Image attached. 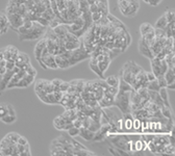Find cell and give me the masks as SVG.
<instances>
[{
  "instance_id": "obj_1",
  "label": "cell",
  "mask_w": 175,
  "mask_h": 156,
  "mask_svg": "<svg viewBox=\"0 0 175 156\" xmlns=\"http://www.w3.org/2000/svg\"><path fill=\"white\" fill-rule=\"evenodd\" d=\"M114 105L119 107L123 113L130 112V92L118 91L114 99Z\"/></svg>"
},
{
  "instance_id": "obj_2",
  "label": "cell",
  "mask_w": 175,
  "mask_h": 156,
  "mask_svg": "<svg viewBox=\"0 0 175 156\" xmlns=\"http://www.w3.org/2000/svg\"><path fill=\"white\" fill-rule=\"evenodd\" d=\"M139 8H140V2H139V0H130L128 7H125L122 11H120L125 17L131 18V17H135L136 15H137Z\"/></svg>"
},
{
  "instance_id": "obj_3",
  "label": "cell",
  "mask_w": 175,
  "mask_h": 156,
  "mask_svg": "<svg viewBox=\"0 0 175 156\" xmlns=\"http://www.w3.org/2000/svg\"><path fill=\"white\" fill-rule=\"evenodd\" d=\"M139 52H140L142 55H144L145 57H147L149 59L154 57V55H153L152 51H151V49H150L149 45H148L147 42L144 40L143 37H141L140 41H139Z\"/></svg>"
},
{
  "instance_id": "obj_4",
  "label": "cell",
  "mask_w": 175,
  "mask_h": 156,
  "mask_svg": "<svg viewBox=\"0 0 175 156\" xmlns=\"http://www.w3.org/2000/svg\"><path fill=\"white\" fill-rule=\"evenodd\" d=\"M37 61L43 62L47 69H52V70H56V69H58V65L55 64L54 55L48 54V55H46V56H43V57H40L39 59H37Z\"/></svg>"
},
{
  "instance_id": "obj_5",
  "label": "cell",
  "mask_w": 175,
  "mask_h": 156,
  "mask_svg": "<svg viewBox=\"0 0 175 156\" xmlns=\"http://www.w3.org/2000/svg\"><path fill=\"white\" fill-rule=\"evenodd\" d=\"M10 28V21L7 19V14L0 13V34H5Z\"/></svg>"
},
{
  "instance_id": "obj_6",
  "label": "cell",
  "mask_w": 175,
  "mask_h": 156,
  "mask_svg": "<svg viewBox=\"0 0 175 156\" xmlns=\"http://www.w3.org/2000/svg\"><path fill=\"white\" fill-rule=\"evenodd\" d=\"M54 61H55V64L58 65V69H67V68L71 67L69 59L64 57L62 54L54 55Z\"/></svg>"
},
{
  "instance_id": "obj_7",
  "label": "cell",
  "mask_w": 175,
  "mask_h": 156,
  "mask_svg": "<svg viewBox=\"0 0 175 156\" xmlns=\"http://www.w3.org/2000/svg\"><path fill=\"white\" fill-rule=\"evenodd\" d=\"M78 135H81L82 139L85 140H93V137L95 135V132L94 131L90 130V129L85 128V127H81L79 128V134Z\"/></svg>"
},
{
  "instance_id": "obj_8",
  "label": "cell",
  "mask_w": 175,
  "mask_h": 156,
  "mask_svg": "<svg viewBox=\"0 0 175 156\" xmlns=\"http://www.w3.org/2000/svg\"><path fill=\"white\" fill-rule=\"evenodd\" d=\"M70 122H71L70 120H68L67 118H65L63 115H61L60 117H56L54 119L53 125H54V127L58 129V130H63L64 125L66 124V123H70Z\"/></svg>"
},
{
  "instance_id": "obj_9",
  "label": "cell",
  "mask_w": 175,
  "mask_h": 156,
  "mask_svg": "<svg viewBox=\"0 0 175 156\" xmlns=\"http://www.w3.org/2000/svg\"><path fill=\"white\" fill-rule=\"evenodd\" d=\"M45 47H46V38H44L41 41H39V43L35 45V51H34V52H35V58L39 59V58L41 57V52H42V50Z\"/></svg>"
},
{
  "instance_id": "obj_10",
  "label": "cell",
  "mask_w": 175,
  "mask_h": 156,
  "mask_svg": "<svg viewBox=\"0 0 175 156\" xmlns=\"http://www.w3.org/2000/svg\"><path fill=\"white\" fill-rule=\"evenodd\" d=\"M53 32L55 34V35L58 38H64L68 32H69V29L66 27L65 25H62V24H58L56 27L53 28Z\"/></svg>"
},
{
  "instance_id": "obj_11",
  "label": "cell",
  "mask_w": 175,
  "mask_h": 156,
  "mask_svg": "<svg viewBox=\"0 0 175 156\" xmlns=\"http://www.w3.org/2000/svg\"><path fill=\"white\" fill-rule=\"evenodd\" d=\"M164 78L167 81V85H170V83L175 82V73H174V69L168 68L167 71L165 72L164 74Z\"/></svg>"
},
{
  "instance_id": "obj_12",
  "label": "cell",
  "mask_w": 175,
  "mask_h": 156,
  "mask_svg": "<svg viewBox=\"0 0 175 156\" xmlns=\"http://www.w3.org/2000/svg\"><path fill=\"white\" fill-rule=\"evenodd\" d=\"M111 61H112V59L109 58V56L106 54L105 57H104V59H103L102 62H98V68L100 69V71H101L102 74H104L105 71L108 69V67H109V62H111Z\"/></svg>"
},
{
  "instance_id": "obj_13",
  "label": "cell",
  "mask_w": 175,
  "mask_h": 156,
  "mask_svg": "<svg viewBox=\"0 0 175 156\" xmlns=\"http://www.w3.org/2000/svg\"><path fill=\"white\" fill-rule=\"evenodd\" d=\"M104 81L106 82V85L109 86H116V88H119V82H120V78L117 76H109L108 78H105Z\"/></svg>"
},
{
  "instance_id": "obj_14",
  "label": "cell",
  "mask_w": 175,
  "mask_h": 156,
  "mask_svg": "<svg viewBox=\"0 0 175 156\" xmlns=\"http://www.w3.org/2000/svg\"><path fill=\"white\" fill-rule=\"evenodd\" d=\"M159 96H161L163 102H164V105L170 107V102H169V97H168V93H167V88H161L159 89Z\"/></svg>"
},
{
  "instance_id": "obj_15",
  "label": "cell",
  "mask_w": 175,
  "mask_h": 156,
  "mask_svg": "<svg viewBox=\"0 0 175 156\" xmlns=\"http://www.w3.org/2000/svg\"><path fill=\"white\" fill-rule=\"evenodd\" d=\"M154 27L152 25H151L150 23H147V22H145V23H142L141 24V26H140V32H141V35H144V34H146L147 32H149L151 30H153Z\"/></svg>"
},
{
  "instance_id": "obj_16",
  "label": "cell",
  "mask_w": 175,
  "mask_h": 156,
  "mask_svg": "<svg viewBox=\"0 0 175 156\" xmlns=\"http://www.w3.org/2000/svg\"><path fill=\"white\" fill-rule=\"evenodd\" d=\"M146 88L149 89V91H155V92H159V82H158V79H154V80H151V81H148L147 85H146Z\"/></svg>"
},
{
  "instance_id": "obj_17",
  "label": "cell",
  "mask_w": 175,
  "mask_h": 156,
  "mask_svg": "<svg viewBox=\"0 0 175 156\" xmlns=\"http://www.w3.org/2000/svg\"><path fill=\"white\" fill-rule=\"evenodd\" d=\"M168 24L167 22V19H166L165 15H163L161 18H159L158 20H156V23H155V26H154V28H161V29H164L166 27V25Z\"/></svg>"
},
{
  "instance_id": "obj_18",
  "label": "cell",
  "mask_w": 175,
  "mask_h": 156,
  "mask_svg": "<svg viewBox=\"0 0 175 156\" xmlns=\"http://www.w3.org/2000/svg\"><path fill=\"white\" fill-rule=\"evenodd\" d=\"M42 17L43 18H45L46 20H48V21H51L53 18H55V14L53 13V11H52V8H50V7H47L45 11H43L42 13Z\"/></svg>"
},
{
  "instance_id": "obj_19",
  "label": "cell",
  "mask_w": 175,
  "mask_h": 156,
  "mask_svg": "<svg viewBox=\"0 0 175 156\" xmlns=\"http://www.w3.org/2000/svg\"><path fill=\"white\" fill-rule=\"evenodd\" d=\"M132 89V86L129 85V83H127L126 81H124V80L120 79V82H119V91L121 92H130Z\"/></svg>"
},
{
  "instance_id": "obj_20",
  "label": "cell",
  "mask_w": 175,
  "mask_h": 156,
  "mask_svg": "<svg viewBox=\"0 0 175 156\" xmlns=\"http://www.w3.org/2000/svg\"><path fill=\"white\" fill-rule=\"evenodd\" d=\"M161 112L164 118H167V119H172V110L170 107L166 106V105H163L161 107Z\"/></svg>"
},
{
  "instance_id": "obj_21",
  "label": "cell",
  "mask_w": 175,
  "mask_h": 156,
  "mask_svg": "<svg viewBox=\"0 0 175 156\" xmlns=\"http://www.w3.org/2000/svg\"><path fill=\"white\" fill-rule=\"evenodd\" d=\"M17 116H12V115H5L0 119V121H2L4 124H13L14 122H16Z\"/></svg>"
},
{
  "instance_id": "obj_22",
  "label": "cell",
  "mask_w": 175,
  "mask_h": 156,
  "mask_svg": "<svg viewBox=\"0 0 175 156\" xmlns=\"http://www.w3.org/2000/svg\"><path fill=\"white\" fill-rule=\"evenodd\" d=\"M47 81H48V80H46V79H39L38 81L35 82V91H44V88H45Z\"/></svg>"
},
{
  "instance_id": "obj_23",
  "label": "cell",
  "mask_w": 175,
  "mask_h": 156,
  "mask_svg": "<svg viewBox=\"0 0 175 156\" xmlns=\"http://www.w3.org/2000/svg\"><path fill=\"white\" fill-rule=\"evenodd\" d=\"M164 15H165L166 19H167V22L168 23L174 22V20H175V13H174L173 10H167Z\"/></svg>"
},
{
  "instance_id": "obj_24",
  "label": "cell",
  "mask_w": 175,
  "mask_h": 156,
  "mask_svg": "<svg viewBox=\"0 0 175 156\" xmlns=\"http://www.w3.org/2000/svg\"><path fill=\"white\" fill-rule=\"evenodd\" d=\"M4 137H7V139L8 140H11L12 143L13 144H17L18 143V140H19V137H20V134H18L16 132H11V133H8Z\"/></svg>"
},
{
  "instance_id": "obj_25",
  "label": "cell",
  "mask_w": 175,
  "mask_h": 156,
  "mask_svg": "<svg viewBox=\"0 0 175 156\" xmlns=\"http://www.w3.org/2000/svg\"><path fill=\"white\" fill-rule=\"evenodd\" d=\"M90 68L92 69V71L95 72L98 76H100L101 78H103V74L101 73V71H100V69L98 68V64H90Z\"/></svg>"
},
{
  "instance_id": "obj_26",
  "label": "cell",
  "mask_w": 175,
  "mask_h": 156,
  "mask_svg": "<svg viewBox=\"0 0 175 156\" xmlns=\"http://www.w3.org/2000/svg\"><path fill=\"white\" fill-rule=\"evenodd\" d=\"M68 131V134H69L70 136H76V135H78L79 134V128H77V127H71L69 130H67Z\"/></svg>"
},
{
  "instance_id": "obj_27",
  "label": "cell",
  "mask_w": 175,
  "mask_h": 156,
  "mask_svg": "<svg viewBox=\"0 0 175 156\" xmlns=\"http://www.w3.org/2000/svg\"><path fill=\"white\" fill-rule=\"evenodd\" d=\"M56 140H58V142L60 143L62 146L68 145V144H71V140H68L65 135H61L60 137H58Z\"/></svg>"
},
{
  "instance_id": "obj_28",
  "label": "cell",
  "mask_w": 175,
  "mask_h": 156,
  "mask_svg": "<svg viewBox=\"0 0 175 156\" xmlns=\"http://www.w3.org/2000/svg\"><path fill=\"white\" fill-rule=\"evenodd\" d=\"M7 115V103H0V119L2 117Z\"/></svg>"
},
{
  "instance_id": "obj_29",
  "label": "cell",
  "mask_w": 175,
  "mask_h": 156,
  "mask_svg": "<svg viewBox=\"0 0 175 156\" xmlns=\"http://www.w3.org/2000/svg\"><path fill=\"white\" fill-rule=\"evenodd\" d=\"M156 79H158L159 88H166V86H167V81H166V79L164 78V75H163V76L158 77Z\"/></svg>"
},
{
  "instance_id": "obj_30",
  "label": "cell",
  "mask_w": 175,
  "mask_h": 156,
  "mask_svg": "<svg viewBox=\"0 0 175 156\" xmlns=\"http://www.w3.org/2000/svg\"><path fill=\"white\" fill-rule=\"evenodd\" d=\"M25 73L28 74V75H31V76H35V77L37 76V70H35L31 65L27 68V70L25 71Z\"/></svg>"
},
{
  "instance_id": "obj_31",
  "label": "cell",
  "mask_w": 175,
  "mask_h": 156,
  "mask_svg": "<svg viewBox=\"0 0 175 156\" xmlns=\"http://www.w3.org/2000/svg\"><path fill=\"white\" fill-rule=\"evenodd\" d=\"M144 146H145L144 140H138V142L135 144V148H136V150H137V151H141V150H144Z\"/></svg>"
},
{
  "instance_id": "obj_32",
  "label": "cell",
  "mask_w": 175,
  "mask_h": 156,
  "mask_svg": "<svg viewBox=\"0 0 175 156\" xmlns=\"http://www.w3.org/2000/svg\"><path fill=\"white\" fill-rule=\"evenodd\" d=\"M69 86H70V82H66V81H63L61 83V85H60V91L61 92H67L68 91V89H69Z\"/></svg>"
},
{
  "instance_id": "obj_33",
  "label": "cell",
  "mask_w": 175,
  "mask_h": 156,
  "mask_svg": "<svg viewBox=\"0 0 175 156\" xmlns=\"http://www.w3.org/2000/svg\"><path fill=\"white\" fill-rule=\"evenodd\" d=\"M63 92L58 91V92H53V95H54V99L56 101V103H60V101L62 100V97H63Z\"/></svg>"
},
{
  "instance_id": "obj_34",
  "label": "cell",
  "mask_w": 175,
  "mask_h": 156,
  "mask_svg": "<svg viewBox=\"0 0 175 156\" xmlns=\"http://www.w3.org/2000/svg\"><path fill=\"white\" fill-rule=\"evenodd\" d=\"M44 91L46 93H53V85L51 81H47L45 88H44Z\"/></svg>"
},
{
  "instance_id": "obj_35",
  "label": "cell",
  "mask_w": 175,
  "mask_h": 156,
  "mask_svg": "<svg viewBox=\"0 0 175 156\" xmlns=\"http://www.w3.org/2000/svg\"><path fill=\"white\" fill-rule=\"evenodd\" d=\"M101 14H99L98 11H96V13H92V16H91V19L94 21V22H97V21H99L101 19Z\"/></svg>"
},
{
  "instance_id": "obj_36",
  "label": "cell",
  "mask_w": 175,
  "mask_h": 156,
  "mask_svg": "<svg viewBox=\"0 0 175 156\" xmlns=\"http://www.w3.org/2000/svg\"><path fill=\"white\" fill-rule=\"evenodd\" d=\"M7 115H12V116H16V110L13 107V105L7 103Z\"/></svg>"
},
{
  "instance_id": "obj_37",
  "label": "cell",
  "mask_w": 175,
  "mask_h": 156,
  "mask_svg": "<svg viewBox=\"0 0 175 156\" xmlns=\"http://www.w3.org/2000/svg\"><path fill=\"white\" fill-rule=\"evenodd\" d=\"M15 67V62L12 61V59H8L7 61V64H5V68H7V70H13Z\"/></svg>"
},
{
  "instance_id": "obj_38",
  "label": "cell",
  "mask_w": 175,
  "mask_h": 156,
  "mask_svg": "<svg viewBox=\"0 0 175 156\" xmlns=\"http://www.w3.org/2000/svg\"><path fill=\"white\" fill-rule=\"evenodd\" d=\"M146 77H147V80H148V81H151V80L156 79L155 75H154L152 72H146Z\"/></svg>"
},
{
  "instance_id": "obj_39",
  "label": "cell",
  "mask_w": 175,
  "mask_h": 156,
  "mask_svg": "<svg viewBox=\"0 0 175 156\" xmlns=\"http://www.w3.org/2000/svg\"><path fill=\"white\" fill-rule=\"evenodd\" d=\"M17 144H20V145L25 146V145H27L28 142H27V140H26L24 136H21V135H20V137H19V140H18V143H17Z\"/></svg>"
},
{
  "instance_id": "obj_40",
  "label": "cell",
  "mask_w": 175,
  "mask_h": 156,
  "mask_svg": "<svg viewBox=\"0 0 175 156\" xmlns=\"http://www.w3.org/2000/svg\"><path fill=\"white\" fill-rule=\"evenodd\" d=\"M162 2V0H148L147 3L149 5H152V7H156Z\"/></svg>"
},
{
  "instance_id": "obj_41",
  "label": "cell",
  "mask_w": 175,
  "mask_h": 156,
  "mask_svg": "<svg viewBox=\"0 0 175 156\" xmlns=\"http://www.w3.org/2000/svg\"><path fill=\"white\" fill-rule=\"evenodd\" d=\"M21 155H31V151H30V148H29V145H25V149L24 151L21 153Z\"/></svg>"
},
{
  "instance_id": "obj_42",
  "label": "cell",
  "mask_w": 175,
  "mask_h": 156,
  "mask_svg": "<svg viewBox=\"0 0 175 156\" xmlns=\"http://www.w3.org/2000/svg\"><path fill=\"white\" fill-rule=\"evenodd\" d=\"M73 125H74V127H77V128H81V126H82V122H81V120H79L78 118H77L75 121H73Z\"/></svg>"
},
{
  "instance_id": "obj_43",
  "label": "cell",
  "mask_w": 175,
  "mask_h": 156,
  "mask_svg": "<svg viewBox=\"0 0 175 156\" xmlns=\"http://www.w3.org/2000/svg\"><path fill=\"white\" fill-rule=\"evenodd\" d=\"M105 48H108V50H112L115 48V45H114V42H106L105 45H104Z\"/></svg>"
},
{
  "instance_id": "obj_44",
  "label": "cell",
  "mask_w": 175,
  "mask_h": 156,
  "mask_svg": "<svg viewBox=\"0 0 175 156\" xmlns=\"http://www.w3.org/2000/svg\"><path fill=\"white\" fill-rule=\"evenodd\" d=\"M51 82H52L53 86H60L61 83L63 82V80H62V79H58V78H56V79H53Z\"/></svg>"
},
{
  "instance_id": "obj_45",
  "label": "cell",
  "mask_w": 175,
  "mask_h": 156,
  "mask_svg": "<svg viewBox=\"0 0 175 156\" xmlns=\"http://www.w3.org/2000/svg\"><path fill=\"white\" fill-rule=\"evenodd\" d=\"M167 89H175V82L173 83H170V85H167V86H166Z\"/></svg>"
},
{
  "instance_id": "obj_46",
  "label": "cell",
  "mask_w": 175,
  "mask_h": 156,
  "mask_svg": "<svg viewBox=\"0 0 175 156\" xmlns=\"http://www.w3.org/2000/svg\"><path fill=\"white\" fill-rule=\"evenodd\" d=\"M7 72V68L5 67H0V75H3Z\"/></svg>"
},
{
  "instance_id": "obj_47",
  "label": "cell",
  "mask_w": 175,
  "mask_h": 156,
  "mask_svg": "<svg viewBox=\"0 0 175 156\" xmlns=\"http://www.w3.org/2000/svg\"><path fill=\"white\" fill-rule=\"evenodd\" d=\"M142 1H144L145 3H147V2H148V0H142Z\"/></svg>"
}]
</instances>
